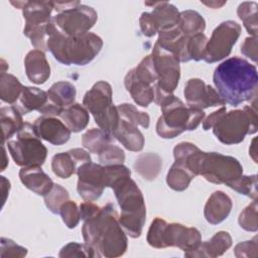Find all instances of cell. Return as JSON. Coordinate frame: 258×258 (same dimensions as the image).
I'll use <instances>...</instances> for the list:
<instances>
[{"instance_id": "1", "label": "cell", "mask_w": 258, "mask_h": 258, "mask_svg": "<svg viewBox=\"0 0 258 258\" xmlns=\"http://www.w3.org/2000/svg\"><path fill=\"white\" fill-rule=\"evenodd\" d=\"M118 218L114 206L107 204L84 221V241L95 251L97 257L114 258L126 252L128 240Z\"/></svg>"}, {"instance_id": "2", "label": "cell", "mask_w": 258, "mask_h": 258, "mask_svg": "<svg viewBox=\"0 0 258 258\" xmlns=\"http://www.w3.org/2000/svg\"><path fill=\"white\" fill-rule=\"evenodd\" d=\"M213 81L223 101L232 106L256 99L257 69L242 57L233 56L221 62L214 72Z\"/></svg>"}, {"instance_id": "3", "label": "cell", "mask_w": 258, "mask_h": 258, "mask_svg": "<svg viewBox=\"0 0 258 258\" xmlns=\"http://www.w3.org/2000/svg\"><path fill=\"white\" fill-rule=\"evenodd\" d=\"M47 50L66 66H85L91 62L103 47L102 38L92 32L80 36H67L54 25L52 18L47 26Z\"/></svg>"}, {"instance_id": "4", "label": "cell", "mask_w": 258, "mask_h": 258, "mask_svg": "<svg viewBox=\"0 0 258 258\" xmlns=\"http://www.w3.org/2000/svg\"><path fill=\"white\" fill-rule=\"evenodd\" d=\"M158 106L161 116L156 123V133L164 139H171L184 131L197 129L205 118L203 110L185 106L173 94L164 97Z\"/></svg>"}, {"instance_id": "5", "label": "cell", "mask_w": 258, "mask_h": 258, "mask_svg": "<svg viewBox=\"0 0 258 258\" xmlns=\"http://www.w3.org/2000/svg\"><path fill=\"white\" fill-rule=\"evenodd\" d=\"M112 188L121 209L118 218L121 227L130 237H140L146 220V206L140 188L130 177L118 180Z\"/></svg>"}, {"instance_id": "6", "label": "cell", "mask_w": 258, "mask_h": 258, "mask_svg": "<svg viewBox=\"0 0 258 258\" xmlns=\"http://www.w3.org/2000/svg\"><path fill=\"white\" fill-rule=\"evenodd\" d=\"M79 196L85 202L98 200L105 187H111L120 179L130 177L131 171L123 164L101 165L94 162H86L77 168Z\"/></svg>"}, {"instance_id": "7", "label": "cell", "mask_w": 258, "mask_h": 258, "mask_svg": "<svg viewBox=\"0 0 258 258\" xmlns=\"http://www.w3.org/2000/svg\"><path fill=\"white\" fill-rule=\"evenodd\" d=\"M146 240L153 248L177 247L186 254L199 248L202 236L200 231L194 227H186L178 223L168 224L157 217L150 224Z\"/></svg>"}, {"instance_id": "8", "label": "cell", "mask_w": 258, "mask_h": 258, "mask_svg": "<svg viewBox=\"0 0 258 258\" xmlns=\"http://www.w3.org/2000/svg\"><path fill=\"white\" fill-rule=\"evenodd\" d=\"M212 128L214 135L220 142L226 145L241 143L247 134L257 132L255 101L252 106L223 113Z\"/></svg>"}, {"instance_id": "9", "label": "cell", "mask_w": 258, "mask_h": 258, "mask_svg": "<svg viewBox=\"0 0 258 258\" xmlns=\"http://www.w3.org/2000/svg\"><path fill=\"white\" fill-rule=\"evenodd\" d=\"M83 105L93 115L99 128L112 135L119 124L120 116L113 104L111 85L105 81L94 84L85 94Z\"/></svg>"}, {"instance_id": "10", "label": "cell", "mask_w": 258, "mask_h": 258, "mask_svg": "<svg viewBox=\"0 0 258 258\" xmlns=\"http://www.w3.org/2000/svg\"><path fill=\"white\" fill-rule=\"evenodd\" d=\"M7 148L14 162L22 167L41 166L47 155L46 147L35 135L29 123H25L15 138L7 141Z\"/></svg>"}, {"instance_id": "11", "label": "cell", "mask_w": 258, "mask_h": 258, "mask_svg": "<svg viewBox=\"0 0 258 258\" xmlns=\"http://www.w3.org/2000/svg\"><path fill=\"white\" fill-rule=\"evenodd\" d=\"M145 5L153 7L151 12H143L139 18V25L143 35L151 37L156 33L170 30L177 26L179 12L169 2H145Z\"/></svg>"}, {"instance_id": "12", "label": "cell", "mask_w": 258, "mask_h": 258, "mask_svg": "<svg viewBox=\"0 0 258 258\" xmlns=\"http://www.w3.org/2000/svg\"><path fill=\"white\" fill-rule=\"evenodd\" d=\"M240 34L241 26L236 21L227 20L219 24L207 41L204 60L208 63H213L227 57Z\"/></svg>"}, {"instance_id": "13", "label": "cell", "mask_w": 258, "mask_h": 258, "mask_svg": "<svg viewBox=\"0 0 258 258\" xmlns=\"http://www.w3.org/2000/svg\"><path fill=\"white\" fill-rule=\"evenodd\" d=\"M97 19L96 10L83 4L61 11L52 17L54 25L67 36H80L88 33Z\"/></svg>"}, {"instance_id": "14", "label": "cell", "mask_w": 258, "mask_h": 258, "mask_svg": "<svg viewBox=\"0 0 258 258\" xmlns=\"http://www.w3.org/2000/svg\"><path fill=\"white\" fill-rule=\"evenodd\" d=\"M151 57L157 75V83L154 85V90L163 94H172L180 78L179 60L157 43L153 46Z\"/></svg>"}, {"instance_id": "15", "label": "cell", "mask_w": 258, "mask_h": 258, "mask_svg": "<svg viewBox=\"0 0 258 258\" xmlns=\"http://www.w3.org/2000/svg\"><path fill=\"white\" fill-rule=\"evenodd\" d=\"M183 95L188 107L201 110L226 104L212 86L207 85L203 80L198 78L189 79L186 82Z\"/></svg>"}, {"instance_id": "16", "label": "cell", "mask_w": 258, "mask_h": 258, "mask_svg": "<svg viewBox=\"0 0 258 258\" xmlns=\"http://www.w3.org/2000/svg\"><path fill=\"white\" fill-rule=\"evenodd\" d=\"M53 9L52 1H26L22 8V15L25 20L23 33L46 29L51 21L50 14Z\"/></svg>"}, {"instance_id": "17", "label": "cell", "mask_w": 258, "mask_h": 258, "mask_svg": "<svg viewBox=\"0 0 258 258\" xmlns=\"http://www.w3.org/2000/svg\"><path fill=\"white\" fill-rule=\"evenodd\" d=\"M35 135L53 145H62L71 137V130L59 119L51 116H41L32 124Z\"/></svg>"}, {"instance_id": "18", "label": "cell", "mask_w": 258, "mask_h": 258, "mask_svg": "<svg viewBox=\"0 0 258 258\" xmlns=\"http://www.w3.org/2000/svg\"><path fill=\"white\" fill-rule=\"evenodd\" d=\"M232 207L231 198L222 190H216L210 196L205 205V219L211 225H218L228 218Z\"/></svg>"}, {"instance_id": "19", "label": "cell", "mask_w": 258, "mask_h": 258, "mask_svg": "<svg viewBox=\"0 0 258 258\" xmlns=\"http://www.w3.org/2000/svg\"><path fill=\"white\" fill-rule=\"evenodd\" d=\"M24 67L28 80L33 84H44L50 76V67L44 51L30 50L24 58Z\"/></svg>"}, {"instance_id": "20", "label": "cell", "mask_w": 258, "mask_h": 258, "mask_svg": "<svg viewBox=\"0 0 258 258\" xmlns=\"http://www.w3.org/2000/svg\"><path fill=\"white\" fill-rule=\"evenodd\" d=\"M232 246V237L226 231L217 232L209 241L202 242L199 248L184 254L185 257H210L215 258L223 255Z\"/></svg>"}, {"instance_id": "21", "label": "cell", "mask_w": 258, "mask_h": 258, "mask_svg": "<svg viewBox=\"0 0 258 258\" xmlns=\"http://www.w3.org/2000/svg\"><path fill=\"white\" fill-rule=\"evenodd\" d=\"M19 178L24 186L42 197L45 196L54 184L52 179L40 166L22 167L19 170Z\"/></svg>"}, {"instance_id": "22", "label": "cell", "mask_w": 258, "mask_h": 258, "mask_svg": "<svg viewBox=\"0 0 258 258\" xmlns=\"http://www.w3.org/2000/svg\"><path fill=\"white\" fill-rule=\"evenodd\" d=\"M112 136L130 151H140L144 146V136L138 127L121 118Z\"/></svg>"}, {"instance_id": "23", "label": "cell", "mask_w": 258, "mask_h": 258, "mask_svg": "<svg viewBox=\"0 0 258 258\" xmlns=\"http://www.w3.org/2000/svg\"><path fill=\"white\" fill-rule=\"evenodd\" d=\"M124 85L137 105L147 107L154 101V87L137 79L133 70H130L125 76Z\"/></svg>"}, {"instance_id": "24", "label": "cell", "mask_w": 258, "mask_h": 258, "mask_svg": "<svg viewBox=\"0 0 258 258\" xmlns=\"http://www.w3.org/2000/svg\"><path fill=\"white\" fill-rule=\"evenodd\" d=\"M0 121L2 129V142L11 139L24 127L22 114L18 108L14 106L2 107L0 109Z\"/></svg>"}, {"instance_id": "25", "label": "cell", "mask_w": 258, "mask_h": 258, "mask_svg": "<svg viewBox=\"0 0 258 258\" xmlns=\"http://www.w3.org/2000/svg\"><path fill=\"white\" fill-rule=\"evenodd\" d=\"M76 95V87L72 83L60 81L54 83L48 89L47 101L51 105L59 108L60 110H63L64 108L74 104Z\"/></svg>"}, {"instance_id": "26", "label": "cell", "mask_w": 258, "mask_h": 258, "mask_svg": "<svg viewBox=\"0 0 258 258\" xmlns=\"http://www.w3.org/2000/svg\"><path fill=\"white\" fill-rule=\"evenodd\" d=\"M59 117L72 132L84 130L90 121L89 111L78 103L64 108Z\"/></svg>"}, {"instance_id": "27", "label": "cell", "mask_w": 258, "mask_h": 258, "mask_svg": "<svg viewBox=\"0 0 258 258\" xmlns=\"http://www.w3.org/2000/svg\"><path fill=\"white\" fill-rule=\"evenodd\" d=\"M133 166L136 172L144 179L153 180L157 177L162 168V160L157 153H142L136 158Z\"/></svg>"}, {"instance_id": "28", "label": "cell", "mask_w": 258, "mask_h": 258, "mask_svg": "<svg viewBox=\"0 0 258 258\" xmlns=\"http://www.w3.org/2000/svg\"><path fill=\"white\" fill-rule=\"evenodd\" d=\"M21 114H27L31 111H39L47 102V92L36 87H23L19 98Z\"/></svg>"}, {"instance_id": "29", "label": "cell", "mask_w": 258, "mask_h": 258, "mask_svg": "<svg viewBox=\"0 0 258 258\" xmlns=\"http://www.w3.org/2000/svg\"><path fill=\"white\" fill-rule=\"evenodd\" d=\"M178 29L184 36H192L203 33L206 28V21L204 17L195 10H184L179 12Z\"/></svg>"}, {"instance_id": "30", "label": "cell", "mask_w": 258, "mask_h": 258, "mask_svg": "<svg viewBox=\"0 0 258 258\" xmlns=\"http://www.w3.org/2000/svg\"><path fill=\"white\" fill-rule=\"evenodd\" d=\"M23 90L19 80L11 74L1 73L0 76V98L7 104H14L21 96Z\"/></svg>"}, {"instance_id": "31", "label": "cell", "mask_w": 258, "mask_h": 258, "mask_svg": "<svg viewBox=\"0 0 258 258\" xmlns=\"http://www.w3.org/2000/svg\"><path fill=\"white\" fill-rule=\"evenodd\" d=\"M195 177L196 176L182 164L174 161L167 172L166 183L171 189L182 191L187 188L191 179Z\"/></svg>"}, {"instance_id": "32", "label": "cell", "mask_w": 258, "mask_h": 258, "mask_svg": "<svg viewBox=\"0 0 258 258\" xmlns=\"http://www.w3.org/2000/svg\"><path fill=\"white\" fill-rule=\"evenodd\" d=\"M112 141V135L101 128H92L82 137L83 146L92 153L98 154L106 145Z\"/></svg>"}, {"instance_id": "33", "label": "cell", "mask_w": 258, "mask_h": 258, "mask_svg": "<svg viewBox=\"0 0 258 258\" xmlns=\"http://www.w3.org/2000/svg\"><path fill=\"white\" fill-rule=\"evenodd\" d=\"M257 8L258 4L254 1L242 2L237 9L239 18L243 21V24L249 34L257 36L258 21H257Z\"/></svg>"}, {"instance_id": "34", "label": "cell", "mask_w": 258, "mask_h": 258, "mask_svg": "<svg viewBox=\"0 0 258 258\" xmlns=\"http://www.w3.org/2000/svg\"><path fill=\"white\" fill-rule=\"evenodd\" d=\"M51 168L53 173L60 178H69L78 168L77 163L69 151L55 154L51 160Z\"/></svg>"}, {"instance_id": "35", "label": "cell", "mask_w": 258, "mask_h": 258, "mask_svg": "<svg viewBox=\"0 0 258 258\" xmlns=\"http://www.w3.org/2000/svg\"><path fill=\"white\" fill-rule=\"evenodd\" d=\"M117 110L121 119H124L135 126L140 125L145 129L149 127V124H150L149 115L145 112L139 111L134 105L123 103L117 106Z\"/></svg>"}, {"instance_id": "36", "label": "cell", "mask_w": 258, "mask_h": 258, "mask_svg": "<svg viewBox=\"0 0 258 258\" xmlns=\"http://www.w3.org/2000/svg\"><path fill=\"white\" fill-rule=\"evenodd\" d=\"M208 38L204 33H199L187 37L185 45V61L204 59L205 47Z\"/></svg>"}, {"instance_id": "37", "label": "cell", "mask_w": 258, "mask_h": 258, "mask_svg": "<svg viewBox=\"0 0 258 258\" xmlns=\"http://www.w3.org/2000/svg\"><path fill=\"white\" fill-rule=\"evenodd\" d=\"M69 191L63 186L54 183L52 188L45 196H43V199L46 208L52 214H59L60 206L69 200Z\"/></svg>"}, {"instance_id": "38", "label": "cell", "mask_w": 258, "mask_h": 258, "mask_svg": "<svg viewBox=\"0 0 258 258\" xmlns=\"http://www.w3.org/2000/svg\"><path fill=\"white\" fill-rule=\"evenodd\" d=\"M237 192L249 197L253 200H257V175H241L229 186Z\"/></svg>"}, {"instance_id": "39", "label": "cell", "mask_w": 258, "mask_h": 258, "mask_svg": "<svg viewBox=\"0 0 258 258\" xmlns=\"http://www.w3.org/2000/svg\"><path fill=\"white\" fill-rule=\"evenodd\" d=\"M132 70H133L136 78L144 83L152 85L155 82H157V75L155 72V68H154V63H153L151 54L145 56L139 62V64Z\"/></svg>"}, {"instance_id": "40", "label": "cell", "mask_w": 258, "mask_h": 258, "mask_svg": "<svg viewBox=\"0 0 258 258\" xmlns=\"http://www.w3.org/2000/svg\"><path fill=\"white\" fill-rule=\"evenodd\" d=\"M59 215L62 222L69 229H74L78 226L81 220L80 208L74 201L68 200L59 208Z\"/></svg>"}, {"instance_id": "41", "label": "cell", "mask_w": 258, "mask_h": 258, "mask_svg": "<svg viewBox=\"0 0 258 258\" xmlns=\"http://www.w3.org/2000/svg\"><path fill=\"white\" fill-rule=\"evenodd\" d=\"M99 161L104 165L123 164L125 160L124 151L117 145L108 144L99 153Z\"/></svg>"}, {"instance_id": "42", "label": "cell", "mask_w": 258, "mask_h": 258, "mask_svg": "<svg viewBox=\"0 0 258 258\" xmlns=\"http://www.w3.org/2000/svg\"><path fill=\"white\" fill-rule=\"evenodd\" d=\"M239 225L242 229L249 232H256L258 230L257 223V200H254L248 205L240 214L238 219Z\"/></svg>"}, {"instance_id": "43", "label": "cell", "mask_w": 258, "mask_h": 258, "mask_svg": "<svg viewBox=\"0 0 258 258\" xmlns=\"http://www.w3.org/2000/svg\"><path fill=\"white\" fill-rule=\"evenodd\" d=\"M60 258L67 257H97L95 251L86 243L80 244L76 242H71L64 245L58 254Z\"/></svg>"}, {"instance_id": "44", "label": "cell", "mask_w": 258, "mask_h": 258, "mask_svg": "<svg viewBox=\"0 0 258 258\" xmlns=\"http://www.w3.org/2000/svg\"><path fill=\"white\" fill-rule=\"evenodd\" d=\"M27 255V249L16 244L8 238H1L0 257L1 258H22Z\"/></svg>"}, {"instance_id": "45", "label": "cell", "mask_w": 258, "mask_h": 258, "mask_svg": "<svg viewBox=\"0 0 258 258\" xmlns=\"http://www.w3.org/2000/svg\"><path fill=\"white\" fill-rule=\"evenodd\" d=\"M257 237H254L252 240L244 241L236 245L234 249L235 256L238 258L241 257H252L256 258L257 257Z\"/></svg>"}, {"instance_id": "46", "label": "cell", "mask_w": 258, "mask_h": 258, "mask_svg": "<svg viewBox=\"0 0 258 258\" xmlns=\"http://www.w3.org/2000/svg\"><path fill=\"white\" fill-rule=\"evenodd\" d=\"M241 52L254 62H257V36L246 37L241 45Z\"/></svg>"}, {"instance_id": "47", "label": "cell", "mask_w": 258, "mask_h": 258, "mask_svg": "<svg viewBox=\"0 0 258 258\" xmlns=\"http://www.w3.org/2000/svg\"><path fill=\"white\" fill-rule=\"evenodd\" d=\"M69 152H70V154L72 155V157L74 158V160H75V162L77 163L78 167H79L81 164H83V163L91 162V161H92L90 154H89L86 150H84V149H82V148L70 149Z\"/></svg>"}, {"instance_id": "48", "label": "cell", "mask_w": 258, "mask_h": 258, "mask_svg": "<svg viewBox=\"0 0 258 258\" xmlns=\"http://www.w3.org/2000/svg\"><path fill=\"white\" fill-rule=\"evenodd\" d=\"M79 208H80V213H81V220H83V221L92 217L100 210V207L93 204L92 202L82 203Z\"/></svg>"}, {"instance_id": "49", "label": "cell", "mask_w": 258, "mask_h": 258, "mask_svg": "<svg viewBox=\"0 0 258 258\" xmlns=\"http://www.w3.org/2000/svg\"><path fill=\"white\" fill-rule=\"evenodd\" d=\"M225 112H227V109H226V107H222V108H220L219 110H217V111H215V112H213L212 114H210L205 120H204V122H203V129L204 130H210V129H212V127L214 126V124L217 122V120L219 119V117L223 114V113H225Z\"/></svg>"}, {"instance_id": "50", "label": "cell", "mask_w": 258, "mask_h": 258, "mask_svg": "<svg viewBox=\"0 0 258 258\" xmlns=\"http://www.w3.org/2000/svg\"><path fill=\"white\" fill-rule=\"evenodd\" d=\"M81 2L80 1H69V2H53V6H54V9L56 11L61 12V11H64V10H68V9H71V8H74L78 5H80Z\"/></svg>"}, {"instance_id": "51", "label": "cell", "mask_w": 258, "mask_h": 258, "mask_svg": "<svg viewBox=\"0 0 258 258\" xmlns=\"http://www.w3.org/2000/svg\"><path fill=\"white\" fill-rule=\"evenodd\" d=\"M1 179V188H2V207L4 206L6 199L9 195V190H10V181L5 177V176H0Z\"/></svg>"}, {"instance_id": "52", "label": "cell", "mask_w": 258, "mask_h": 258, "mask_svg": "<svg viewBox=\"0 0 258 258\" xmlns=\"http://www.w3.org/2000/svg\"><path fill=\"white\" fill-rule=\"evenodd\" d=\"M256 137H254L252 139L250 148H249V155L251 156V158L254 160V162L257 163V150H256Z\"/></svg>"}, {"instance_id": "53", "label": "cell", "mask_w": 258, "mask_h": 258, "mask_svg": "<svg viewBox=\"0 0 258 258\" xmlns=\"http://www.w3.org/2000/svg\"><path fill=\"white\" fill-rule=\"evenodd\" d=\"M205 5L211 7V8H220L222 7L224 4H226L225 1L223 2H217V1H210V2H203Z\"/></svg>"}, {"instance_id": "54", "label": "cell", "mask_w": 258, "mask_h": 258, "mask_svg": "<svg viewBox=\"0 0 258 258\" xmlns=\"http://www.w3.org/2000/svg\"><path fill=\"white\" fill-rule=\"evenodd\" d=\"M8 165V159L6 157V151H5V146L3 144V163H2V166H1V171L5 170L6 166Z\"/></svg>"}, {"instance_id": "55", "label": "cell", "mask_w": 258, "mask_h": 258, "mask_svg": "<svg viewBox=\"0 0 258 258\" xmlns=\"http://www.w3.org/2000/svg\"><path fill=\"white\" fill-rule=\"evenodd\" d=\"M1 67H2V71H1V73H6L5 69H6V68H8V66H7V63H6V61H5L4 59H1Z\"/></svg>"}]
</instances>
